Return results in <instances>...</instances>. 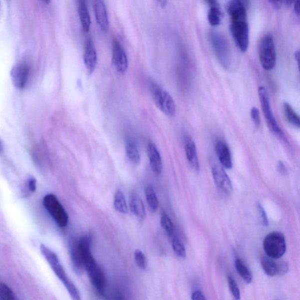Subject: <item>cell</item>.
Wrapping results in <instances>:
<instances>
[{
	"label": "cell",
	"instance_id": "cell-8",
	"mask_svg": "<svg viewBox=\"0 0 300 300\" xmlns=\"http://www.w3.org/2000/svg\"><path fill=\"white\" fill-rule=\"evenodd\" d=\"M40 250L44 258H45L48 262L54 274L60 280V281L62 282L63 284L66 286L70 280L68 277L62 265L60 264L58 256L57 254L54 252L46 246V245L42 244L40 245Z\"/></svg>",
	"mask_w": 300,
	"mask_h": 300
},
{
	"label": "cell",
	"instance_id": "cell-35",
	"mask_svg": "<svg viewBox=\"0 0 300 300\" xmlns=\"http://www.w3.org/2000/svg\"><path fill=\"white\" fill-rule=\"evenodd\" d=\"M250 116L252 121L256 126H259L260 124V116L259 110L257 108L253 107L251 108Z\"/></svg>",
	"mask_w": 300,
	"mask_h": 300
},
{
	"label": "cell",
	"instance_id": "cell-26",
	"mask_svg": "<svg viewBox=\"0 0 300 300\" xmlns=\"http://www.w3.org/2000/svg\"><path fill=\"white\" fill-rule=\"evenodd\" d=\"M235 268L236 270L241 276V278L244 280L247 284H250L252 281V275L250 270L244 264L241 259L237 258L234 262Z\"/></svg>",
	"mask_w": 300,
	"mask_h": 300
},
{
	"label": "cell",
	"instance_id": "cell-21",
	"mask_svg": "<svg viewBox=\"0 0 300 300\" xmlns=\"http://www.w3.org/2000/svg\"><path fill=\"white\" fill-rule=\"evenodd\" d=\"M126 153L128 159L132 163L138 164L140 162L141 156L138 146L134 141L130 140L126 145Z\"/></svg>",
	"mask_w": 300,
	"mask_h": 300
},
{
	"label": "cell",
	"instance_id": "cell-30",
	"mask_svg": "<svg viewBox=\"0 0 300 300\" xmlns=\"http://www.w3.org/2000/svg\"><path fill=\"white\" fill-rule=\"evenodd\" d=\"M0 299L2 300H16L14 293L11 288L4 282H0Z\"/></svg>",
	"mask_w": 300,
	"mask_h": 300
},
{
	"label": "cell",
	"instance_id": "cell-16",
	"mask_svg": "<svg viewBox=\"0 0 300 300\" xmlns=\"http://www.w3.org/2000/svg\"><path fill=\"white\" fill-rule=\"evenodd\" d=\"M216 152L218 160L223 168L231 169L233 166L232 160L229 148L226 143L218 142L216 145Z\"/></svg>",
	"mask_w": 300,
	"mask_h": 300
},
{
	"label": "cell",
	"instance_id": "cell-22",
	"mask_svg": "<svg viewBox=\"0 0 300 300\" xmlns=\"http://www.w3.org/2000/svg\"><path fill=\"white\" fill-rule=\"evenodd\" d=\"M114 207L118 212L127 214L128 212V207L124 194L121 190H118L115 193L114 197Z\"/></svg>",
	"mask_w": 300,
	"mask_h": 300
},
{
	"label": "cell",
	"instance_id": "cell-38",
	"mask_svg": "<svg viewBox=\"0 0 300 300\" xmlns=\"http://www.w3.org/2000/svg\"><path fill=\"white\" fill-rule=\"evenodd\" d=\"M278 170L280 172L284 174L287 172V169H286V167L284 165V164L282 162H279L278 163Z\"/></svg>",
	"mask_w": 300,
	"mask_h": 300
},
{
	"label": "cell",
	"instance_id": "cell-3",
	"mask_svg": "<svg viewBox=\"0 0 300 300\" xmlns=\"http://www.w3.org/2000/svg\"><path fill=\"white\" fill-rule=\"evenodd\" d=\"M150 91L156 107L167 116H174L176 106L171 95L156 83L151 84Z\"/></svg>",
	"mask_w": 300,
	"mask_h": 300
},
{
	"label": "cell",
	"instance_id": "cell-14",
	"mask_svg": "<svg viewBox=\"0 0 300 300\" xmlns=\"http://www.w3.org/2000/svg\"><path fill=\"white\" fill-rule=\"evenodd\" d=\"M94 8L98 25L104 32H107L109 29V21L104 2L101 0H96L94 3Z\"/></svg>",
	"mask_w": 300,
	"mask_h": 300
},
{
	"label": "cell",
	"instance_id": "cell-34",
	"mask_svg": "<svg viewBox=\"0 0 300 300\" xmlns=\"http://www.w3.org/2000/svg\"><path fill=\"white\" fill-rule=\"evenodd\" d=\"M257 210L260 216V222L262 226L266 227L268 225V220L266 212L260 204H257Z\"/></svg>",
	"mask_w": 300,
	"mask_h": 300
},
{
	"label": "cell",
	"instance_id": "cell-27",
	"mask_svg": "<svg viewBox=\"0 0 300 300\" xmlns=\"http://www.w3.org/2000/svg\"><path fill=\"white\" fill-rule=\"evenodd\" d=\"M36 180L32 177L26 180L21 190L22 196L23 198L28 197L36 192Z\"/></svg>",
	"mask_w": 300,
	"mask_h": 300
},
{
	"label": "cell",
	"instance_id": "cell-20",
	"mask_svg": "<svg viewBox=\"0 0 300 300\" xmlns=\"http://www.w3.org/2000/svg\"><path fill=\"white\" fill-rule=\"evenodd\" d=\"M78 10L82 26L85 32H88L90 28L91 20L86 2L82 0L79 1Z\"/></svg>",
	"mask_w": 300,
	"mask_h": 300
},
{
	"label": "cell",
	"instance_id": "cell-1",
	"mask_svg": "<svg viewBox=\"0 0 300 300\" xmlns=\"http://www.w3.org/2000/svg\"><path fill=\"white\" fill-rule=\"evenodd\" d=\"M227 12L230 16V30L234 42L242 52H245L250 42L246 8L241 1L233 0L228 2Z\"/></svg>",
	"mask_w": 300,
	"mask_h": 300
},
{
	"label": "cell",
	"instance_id": "cell-25",
	"mask_svg": "<svg viewBox=\"0 0 300 300\" xmlns=\"http://www.w3.org/2000/svg\"><path fill=\"white\" fill-rule=\"evenodd\" d=\"M284 110L286 118L290 124L299 128L300 122L298 115L287 102H285L284 104Z\"/></svg>",
	"mask_w": 300,
	"mask_h": 300
},
{
	"label": "cell",
	"instance_id": "cell-10",
	"mask_svg": "<svg viewBox=\"0 0 300 300\" xmlns=\"http://www.w3.org/2000/svg\"><path fill=\"white\" fill-rule=\"evenodd\" d=\"M30 73V64L26 61H21L13 66L11 71L12 82L18 90H24L26 86Z\"/></svg>",
	"mask_w": 300,
	"mask_h": 300
},
{
	"label": "cell",
	"instance_id": "cell-28",
	"mask_svg": "<svg viewBox=\"0 0 300 300\" xmlns=\"http://www.w3.org/2000/svg\"><path fill=\"white\" fill-rule=\"evenodd\" d=\"M172 246L177 256L182 258H186V248L178 237L176 236L172 237Z\"/></svg>",
	"mask_w": 300,
	"mask_h": 300
},
{
	"label": "cell",
	"instance_id": "cell-32",
	"mask_svg": "<svg viewBox=\"0 0 300 300\" xmlns=\"http://www.w3.org/2000/svg\"><path fill=\"white\" fill-rule=\"evenodd\" d=\"M134 259L138 266L142 270L146 268V259L145 254L140 250H136L134 252Z\"/></svg>",
	"mask_w": 300,
	"mask_h": 300
},
{
	"label": "cell",
	"instance_id": "cell-7",
	"mask_svg": "<svg viewBox=\"0 0 300 300\" xmlns=\"http://www.w3.org/2000/svg\"><path fill=\"white\" fill-rule=\"evenodd\" d=\"M43 204L58 226L61 228L67 226L69 216L56 196L48 194L44 198Z\"/></svg>",
	"mask_w": 300,
	"mask_h": 300
},
{
	"label": "cell",
	"instance_id": "cell-5",
	"mask_svg": "<svg viewBox=\"0 0 300 300\" xmlns=\"http://www.w3.org/2000/svg\"><path fill=\"white\" fill-rule=\"evenodd\" d=\"M264 248L268 256L272 259H278L282 256L286 251V242L284 234L272 232L265 237Z\"/></svg>",
	"mask_w": 300,
	"mask_h": 300
},
{
	"label": "cell",
	"instance_id": "cell-13",
	"mask_svg": "<svg viewBox=\"0 0 300 300\" xmlns=\"http://www.w3.org/2000/svg\"><path fill=\"white\" fill-rule=\"evenodd\" d=\"M97 52L93 42L91 40H88L85 44L84 60L88 73L94 72L97 64Z\"/></svg>",
	"mask_w": 300,
	"mask_h": 300
},
{
	"label": "cell",
	"instance_id": "cell-6",
	"mask_svg": "<svg viewBox=\"0 0 300 300\" xmlns=\"http://www.w3.org/2000/svg\"><path fill=\"white\" fill-rule=\"evenodd\" d=\"M259 58L265 70L274 69L276 62V53L274 38L266 34L262 38L259 45Z\"/></svg>",
	"mask_w": 300,
	"mask_h": 300
},
{
	"label": "cell",
	"instance_id": "cell-41",
	"mask_svg": "<svg viewBox=\"0 0 300 300\" xmlns=\"http://www.w3.org/2000/svg\"><path fill=\"white\" fill-rule=\"evenodd\" d=\"M158 3L159 6L163 8L166 6L167 2L166 1H158Z\"/></svg>",
	"mask_w": 300,
	"mask_h": 300
},
{
	"label": "cell",
	"instance_id": "cell-12",
	"mask_svg": "<svg viewBox=\"0 0 300 300\" xmlns=\"http://www.w3.org/2000/svg\"><path fill=\"white\" fill-rule=\"evenodd\" d=\"M212 173L214 183L218 188L227 195H230L233 192L232 184L223 167L214 165L212 168Z\"/></svg>",
	"mask_w": 300,
	"mask_h": 300
},
{
	"label": "cell",
	"instance_id": "cell-4",
	"mask_svg": "<svg viewBox=\"0 0 300 300\" xmlns=\"http://www.w3.org/2000/svg\"><path fill=\"white\" fill-rule=\"evenodd\" d=\"M210 40L222 66L226 69H229L231 64V54L226 37L220 32L212 30L210 33Z\"/></svg>",
	"mask_w": 300,
	"mask_h": 300
},
{
	"label": "cell",
	"instance_id": "cell-24",
	"mask_svg": "<svg viewBox=\"0 0 300 300\" xmlns=\"http://www.w3.org/2000/svg\"><path fill=\"white\" fill-rule=\"evenodd\" d=\"M145 194L146 202L148 204L150 210L152 212H156L158 207V200L153 188L150 186H146L145 189Z\"/></svg>",
	"mask_w": 300,
	"mask_h": 300
},
{
	"label": "cell",
	"instance_id": "cell-37",
	"mask_svg": "<svg viewBox=\"0 0 300 300\" xmlns=\"http://www.w3.org/2000/svg\"><path fill=\"white\" fill-rule=\"evenodd\" d=\"M192 300H206L203 293L199 290H196L192 293Z\"/></svg>",
	"mask_w": 300,
	"mask_h": 300
},
{
	"label": "cell",
	"instance_id": "cell-36",
	"mask_svg": "<svg viewBox=\"0 0 300 300\" xmlns=\"http://www.w3.org/2000/svg\"><path fill=\"white\" fill-rule=\"evenodd\" d=\"M289 266L288 262H278V275H284L288 270Z\"/></svg>",
	"mask_w": 300,
	"mask_h": 300
},
{
	"label": "cell",
	"instance_id": "cell-40",
	"mask_svg": "<svg viewBox=\"0 0 300 300\" xmlns=\"http://www.w3.org/2000/svg\"><path fill=\"white\" fill-rule=\"evenodd\" d=\"M294 56H295V59L296 60V62H298V64H299V58H300L299 50L296 51V52L294 54Z\"/></svg>",
	"mask_w": 300,
	"mask_h": 300
},
{
	"label": "cell",
	"instance_id": "cell-9",
	"mask_svg": "<svg viewBox=\"0 0 300 300\" xmlns=\"http://www.w3.org/2000/svg\"><path fill=\"white\" fill-rule=\"evenodd\" d=\"M84 267L87 272L92 284L98 292L103 293L106 287V278L104 272L98 265L94 258L85 262Z\"/></svg>",
	"mask_w": 300,
	"mask_h": 300
},
{
	"label": "cell",
	"instance_id": "cell-39",
	"mask_svg": "<svg viewBox=\"0 0 300 300\" xmlns=\"http://www.w3.org/2000/svg\"><path fill=\"white\" fill-rule=\"evenodd\" d=\"M300 2L296 1L294 2V9L296 14L298 16V17L300 16Z\"/></svg>",
	"mask_w": 300,
	"mask_h": 300
},
{
	"label": "cell",
	"instance_id": "cell-15",
	"mask_svg": "<svg viewBox=\"0 0 300 300\" xmlns=\"http://www.w3.org/2000/svg\"><path fill=\"white\" fill-rule=\"evenodd\" d=\"M185 150L186 158L190 166L196 172H199L200 164L196 143L189 137L185 138Z\"/></svg>",
	"mask_w": 300,
	"mask_h": 300
},
{
	"label": "cell",
	"instance_id": "cell-11",
	"mask_svg": "<svg viewBox=\"0 0 300 300\" xmlns=\"http://www.w3.org/2000/svg\"><path fill=\"white\" fill-rule=\"evenodd\" d=\"M112 64L119 74H124L128 70V60L124 48L118 40H114L112 46Z\"/></svg>",
	"mask_w": 300,
	"mask_h": 300
},
{
	"label": "cell",
	"instance_id": "cell-2",
	"mask_svg": "<svg viewBox=\"0 0 300 300\" xmlns=\"http://www.w3.org/2000/svg\"><path fill=\"white\" fill-rule=\"evenodd\" d=\"M258 96L259 98H260L262 110L264 112V118L269 128L274 132V134L278 136L282 141L288 143V140L286 138L284 132L280 128L278 122L275 118L274 112L272 110L270 102V100H269L268 91L266 88L264 86L258 88Z\"/></svg>",
	"mask_w": 300,
	"mask_h": 300
},
{
	"label": "cell",
	"instance_id": "cell-33",
	"mask_svg": "<svg viewBox=\"0 0 300 300\" xmlns=\"http://www.w3.org/2000/svg\"><path fill=\"white\" fill-rule=\"evenodd\" d=\"M64 287L67 290L68 293L70 295V296L72 300H82L81 296L79 291L78 288L70 280L68 284L64 286Z\"/></svg>",
	"mask_w": 300,
	"mask_h": 300
},
{
	"label": "cell",
	"instance_id": "cell-18",
	"mask_svg": "<svg viewBox=\"0 0 300 300\" xmlns=\"http://www.w3.org/2000/svg\"><path fill=\"white\" fill-rule=\"evenodd\" d=\"M210 6L208 18L210 24L213 26L220 25L222 19L223 14L220 6L217 1L207 2Z\"/></svg>",
	"mask_w": 300,
	"mask_h": 300
},
{
	"label": "cell",
	"instance_id": "cell-17",
	"mask_svg": "<svg viewBox=\"0 0 300 300\" xmlns=\"http://www.w3.org/2000/svg\"><path fill=\"white\" fill-rule=\"evenodd\" d=\"M148 155L150 166L156 174L160 175L162 171V162L161 156L154 143L150 142L148 146Z\"/></svg>",
	"mask_w": 300,
	"mask_h": 300
},
{
	"label": "cell",
	"instance_id": "cell-31",
	"mask_svg": "<svg viewBox=\"0 0 300 300\" xmlns=\"http://www.w3.org/2000/svg\"><path fill=\"white\" fill-rule=\"evenodd\" d=\"M228 282L234 300H240V292L236 282L230 276H228Z\"/></svg>",
	"mask_w": 300,
	"mask_h": 300
},
{
	"label": "cell",
	"instance_id": "cell-23",
	"mask_svg": "<svg viewBox=\"0 0 300 300\" xmlns=\"http://www.w3.org/2000/svg\"><path fill=\"white\" fill-rule=\"evenodd\" d=\"M261 264L265 274L269 276H274L278 274V262L268 257L262 258Z\"/></svg>",
	"mask_w": 300,
	"mask_h": 300
},
{
	"label": "cell",
	"instance_id": "cell-19",
	"mask_svg": "<svg viewBox=\"0 0 300 300\" xmlns=\"http://www.w3.org/2000/svg\"><path fill=\"white\" fill-rule=\"evenodd\" d=\"M130 208L132 213L140 220H144L146 216L145 206L140 197L136 194H134L131 198L130 202Z\"/></svg>",
	"mask_w": 300,
	"mask_h": 300
},
{
	"label": "cell",
	"instance_id": "cell-29",
	"mask_svg": "<svg viewBox=\"0 0 300 300\" xmlns=\"http://www.w3.org/2000/svg\"><path fill=\"white\" fill-rule=\"evenodd\" d=\"M161 224L164 230L168 234V236L172 237L174 232V226L168 214L166 213L162 214L161 217Z\"/></svg>",
	"mask_w": 300,
	"mask_h": 300
}]
</instances>
